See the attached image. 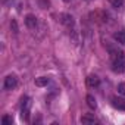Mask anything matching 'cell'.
Wrapping results in <instances>:
<instances>
[{
	"label": "cell",
	"mask_w": 125,
	"mask_h": 125,
	"mask_svg": "<svg viewBox=\"0 0 125 125\" xmlns=\"http://www.w3.org/2000/svg\"><path fill=\"white\" fill-rule=\"evenodd\" d=\"M25 25L30 28V30H35L37 27H38V19H37V16L35 15H27L25 16Z\"/></svg>",
	"instance_id": "3957f363"
},
{
	"label": "cell",
	"mask_w": 125,
	"mask_h": 125,
	"mask_svg": "<svg viewBox=\"0 0 125 125\" xmlns=\"http://www.w3.org/2000/svg\"><path fill=\"white\" fill-rule=\"evenodd\" d=\"M10 28H12V31H13V32H18V25H16V21H12V22H10Z\"/></svg>",
	"instance_id": "e0dca14e"
},
{
	"label": "cell",
	"mask_w": 125,
	"mask_h": 125,
	"mask_svg": "<svg viewBox=\"0 0 125 125\" xmlns=\"http://www.w3.org/2000/svg\"><path fill=\"white\" fill-rule=\"evenodd\" d=\"M113 38H115L118 43L125 44V31H118V32H115V34H113Z\"/></svg>",
	"instance_id": "52a82bcc"
},
{
	"label": "cell",
	"mask_w": 125,
	"mask_h": 125,
	"mask_svg": "<svg viewBox=\"0 0 125 125\" xmlns=\"http://www.w3.org/2000/svg\"><path fill=\"white\" fill-rule=\"evenodd\" d=\"M49 78L47 77H38V78H35V85L37 87H44V85H47L49 84Z\"/></svg>",
	"instance_id": "ba28073f"
},
{
	"label": "cell",
	"mask_w": 125,
	"mask_h": 125,
	"mask_svg": "<svg viewBox=\"0 0 125 125\" xmlns=\"http://www.w3.org/2000/svg\"><path fill=\"white\" fill-rule=\"evenodd\" d=\"M112 104L121 110H125V99H118V97H113L112 99Z\"/></svg>",
	"instance_id": "8992f818"
},
{
	"label": "cell",
	"mask_w": 125,
	"mask_h": 125,
	"mask_svg": "<svg viewBox=\"0 0 125 125\" xmlns=\"http://www.w3.org/2000/svg\"><path fill=\"white\" fill-rule=\"evenodd\" d=\"M71 40H72L74 44H78V32H77V30L71 31Z\"/></svg>",
	"instance_id": "7c38bea8"
},
{
	"label": "cell",
	"mask_w": 125,
	"mask_h": 125,
	"mask_svg": "<svg viewBox=\"0 0 125 125\" xmlns=\"http://www.w3.org/2000/svg\"><path fill=\"white\" fill-rule=\"evenodd\" d=\"M85 100H87V104H88V107H91V109H96V107H97V103H96V99H94V96L88 94V96L85 97Z\"/></svg>",
	"instance_id": "9c48e42d"
},
{
	"label": "cell",
	"mask_w": 125,
	"mask_h": 125,
	"mask_svg": "<svg viewBox=\"0 0 125 125\" xmlns=\"http://www.w3.org/2000/svg\"><path fill=\"white\" fill-rule=\"evenodd\" d=\"M18 85V78L15 75H8L5 78V88L6 90H12Z\"/></svg>",
	"instance_id": "277c9868"
},
{
	"label": "cell",
	"mask_w": 125,
	"mask_h": 125,
	"mask_svg": "<svg viewBox=\"0 0 125 125\" xmlns=\"http://www.w3.org/2000/svg\"><path fill=\"white\" fill-rule=\"evenodd\" d=\"M2 124H3V125H9V124L12 125V118H10V116H3V118H2Z\"/></svg>",
	"instance_id": "9a60e30c"
},
{
	"label": "cell",
	"mask_w": 125,
	"mask_h": 125,
	"mask_svg": "<svg viewBox=\"0 0 125 125\" xmlns=\"http://www.w3.org/2000/svg\"><path fill=\"white\" fill-rule=\"evenodd\" d=\"M38 3H40V6H41L43 9H47V8H49V5H50L49 0H38Z\"/></svg>",
	"instance_id": "2e32d148"
},
{
	"label": "cell",
	"mask_w": 125,
	"mask_h": 125,
	"mask_svg": "<svg viewBox=\"0 0 125 125\" xmlns=\"http://www.w3.org/2000/svg\"><path fill=\"white\" fill-rule=\"evenodd\" d=\"M21 116H22V119H25V121H28V118H30V107H22V112H21Z\"/></svg>",
	"instance_id": "8fae6325"
},
{
	"label": "cell",
	"mask_w": 125,
	"mask_h": 125,
	"mask_svg": "<svg viewBox=\"0 0 125 125\" xmlns=\"http://www.w3.org/2000/svg\"><path fill=\"white\" fill-rule=\"evenodd\" d=\"M109 3L113 6V8H121L124 5V0H109Z\"/></svg>",
	"instance_id": "4fadbf2b"
},
{
	"label": "cell",
	"mask_w": 125,
	"mask_h": 125,
	"mask_svg": "<svg viewBox=\"0 0 125 125\" xmlns=\"http://www.w3.org/2000/svg\"><path fill=\"white\" fill-rule=\"evenodd\" d=\"M100 84V80L97 75H88L87 77V85L88 87H99Z\"/></svg>",
	"instance_id": "5b68a950"
},
{
	"label": "cell",
	"mask_w": 125,
	"mask_h": 125,
	"mask_svg": "<svg viewBox=\"0 0 125 125\" xmlns=\"http://www.w3.org/2000/svg\"><path fill=\"white\" fill-rule=\"evenodd\" d=\"M112 54V69L115 72H124L125 71V53L122 50H110Z\"/></svg>",
	"instance_id": "6da1fadb"
},
{
	"label": "cell",
	"mask_w": 125,
	"mask_h": 125,
	"mask_svg": "<svg viewBox=\"0 0 125 125\" xmlns=\"http://www.w3.org/2000/svg\"><path fill=\"white\" fill-rule=\"evenodd\" d=\"M63 2H65V3H69V2H71V0H63Z\"/></svg>",
	"instance_id": "ac0fdd59"
},
{
	"label": "cell",
	"mask_w": 125,
	"mask_h": 125,
	"mask_svg": "<svg viewBox=\"0 0 125 125\" xmlns=\"http://www.w3.org/2000/svg\"><path fill=\"white\" fill-rule=\"evenodd\" d=\"M118 93H119V94H122V96H125V83L118 84Z\"/></svg>",
	"instance_id": "5bb4252c"
},
{
	"label": "cell",
	"mask_w": 125,
	"mask_h": 125,
	"mask_svg": "<svg viewBox=\"0 0 125 125\" xmlns=\"http://www.w3.org/2000/svg\"><path fill=\"white\" fill-rule=\"evenodd\" d=\"M81 122L83 124H94L96 122V118L91 116V115H84V116H81Z\"/></svg>",
	"instance_id": "30bf717a"
},
{
	"label": "cell",
	"mask_w": 125,
	"mask_h": 125,
	"mask_svg": "<svg viewBox=\"0 0 125 125\" xmlns=\"http://www.w3.org/2000/svg\"><path fill=\"white\" fill-rule=\"evenodd\" d=\"M59 21L63 24L65 27H68V28H72V27H74V24H75L74 16H72V15H69V13H60V15H59Z\"/></svg>",
	"instance_id": "7a4b0ae2"
}]
</instances>
